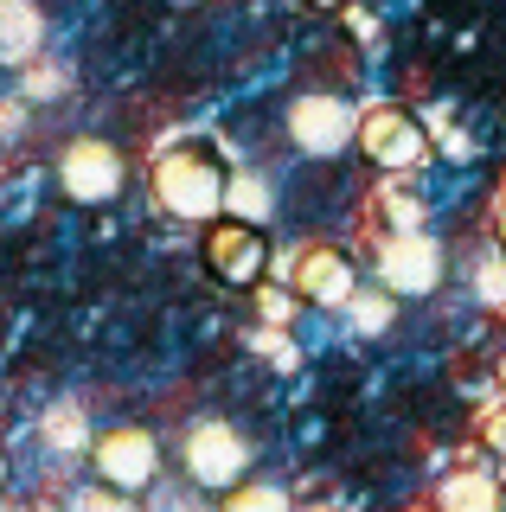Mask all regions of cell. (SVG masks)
I'll return each instance as SVG.
<instances>
[{"mask_svg": "<svg viewBox=\"0 0 506 512\" xmlns=\"http://www.w3.org/2000/svg\"><path fill=\"white\" fill-rule=\"evenodd\" d=\"M225 186H231V167L218 160L212 141H180V148L154 160V205L180 224L225 218Z\"/></svg>", "mask_w": 506, "mask_h": 512, "instance_id": "6da1fadb", "label": "cell"}, {"mask_svg": "<svg viewBox=\"0 0 506 512\" xmlns=\"http://www.w3.org/2000/svg\"><path fill=\"white\" fill-rule=\"evenodd\" d=\"M359 154L372 160L378 173H391V180H410V173L423 167L436 148H430V128L410 116L404 103H372L366 116H359Z\"/></svg>", "mask_w": 506, "mask_h": 512, "instance_id": "7a4b0ae2", "label": "cell"}, {"mask_svg": "<svg viewBox=\"0 0 506 512\" xmlns=\"http://www.w3.org/2000/svg\"><path fill=\"white\" fill-rule=\"evenodd\" d=\"M90 474H97V487H109L116 500L148 493L154 474H161V442H154V429H141V423L103 429V436L90 442Z\"/></svg>", "mask_w": 506, "mask_h": 512, "instance_id": "3957f363", "label": "cell"}, {"mask_svg": "<svg viewBox=\"0 0 506 512\" xmlns=\"http://www.w3.org/2000/svg\"><path fill=\"white\" fill-rule=\"evenodd\" d=\"M180 461H186V480L205 487V493H231V487H244V480H250V442H244V429L218 423V416L186 429Z\"/></svg>", "mask_w": 506, "mask_h": 512, "instance_id": "277c9868", "label": "cell"}, {"mask_svg": "<svg viewBox=\"0 0 506 512\" xmlns=\"http://www.w3.org/2000/svg\"><path fill=\"white\" fill-rule=\"evenodd\" d=\"M205 269H212L225 288H263L270 282V237L257 224H237V218H212L205 224Z\"/></svg>", "mask_w": 506, "mask_h": 512, "instance_id": "5b68a950", "label": "cell"}, {"mask_svg": "<svg viewBox=\"0 0 506 512\" xmlns=\"http://www.w3.org/2000/svg\"><path fill=\"white\" fill-rule=\"evenodd\" d=\"M58 186L77 205H109L122 186H129V160H122L116 141L103 135H77L65 154H58Z\"/></svg>", "mask_w": 506, "mask_h": 512, "instance_id": "8992f818", "label": "cell"}, {"mask_svg": "<svg viewBox=\"0 0 506 512\" xmlns=\"http://www.w3.org/2000/svg\"><path fill=\"white\" fill-rule=\"evenodd\" d=\"M442 276H449V256H442V244L430 231L417 237H385V250H378V282H385V295H436Z\"/></svg>", "mask_w": 506, "mask_h": 512, "instance_id": "52a82bcc", "label": "cell"}, {"mask_svg": "<svg viewBox=\"0 0 506 512\" xmlns=\"http://www.w3.org/2000/svg\"><path fill=\"white\" fill-rule=\"evenodd\" d=\"M353 135H359V116L340 96H302V103H289V141L308 160H340L353 148Z\"/></svg>", "mask_w": 506, "mask_h": 512, "instance_id": "ba28073f", "label": "cell"}, {"mask_svg": "<svg viewBox=\"0 0 506 512\" xmlns=\"http://www.w3.org/2000/svg\"><path fill=\"white\" fill-rule=\"evenodd\" d=\"M289 288H295V301H314V308H346V301L359 295L353 256L334 250V244H302V250H289Z\"/></svg>", "mask_w": 506, "mask_h": 512, "instance_id": "9c48e42d", "label": "cell"}, {"mask_svg": "<svg viewBox=\"0 0 506 512\" xmlns=\"http://www.w3.org/2000/svg\"><path fill=\"white\" fill-rule=\"evenodd\" d=\"M430 512H506L500 474H487V468H455V474H442Z\"/></svg>", "mask_w": 506, "mask_h": 512, "instance_id": "30bf717a", "label": "cell"}, {"mask_svg": "<svg viewBox=\"0 0 506 512\" xmlns=\"http://www.w3.org/2000/svg\"><path fill=\"white\" fill-rule=\"evenodd\" d=\"M45 45V13L33 0H0V64H26Z\"/></svg>", "mask_w": 506, "mask_h": 512, "instance_id": "8fae6325", "label": "cell"}, {"mask_svg": "<svg viewBox=\"0 0 506 512\" xmlns=\"http://www.w3.org/2000/svg\"><path fill=\"white\" fill-rule=\"evenodd\" d=\"M378 224H385V237H417L430 224V205L410 180H385L378 186Z\"/></svg>", "mask_w": 506, "mask_h": 512, "instance_id": "7c38bea8", "label": "cell"}, {"mask_svg": "<svg viewBox=\"0 0 506 512\" xmlns=\"http://www.w3.org/2000/svg\"><path fill=\"white\" fill-rule=\"evenodd\" d=\"M270 212H276V186L263 180V173H231V186H225V218H237V224H270Z\"/></svg>", "mask_w": 506, "mask_h": 512, "instance_id": "4fadbf2b", "label": "cell"}, {"mask_svg": "<svg viewBox=\"0 0 506 512\" xmlns=\"http://www.w3.org/2000/svg\"><path fill=\"white\" fill-rule=\"evenodd\" d=\"M225 512H295V506H289L282 487H270V480H244V487L225 493Z\"/></svg>", "mask_w": 506, "mask_h": 512, "instance_id": "5bb4252c", "label": "cell"}, {"mask_svg": "<svg viewBox=\"0 0 506 512\" xmlns=\"http://www.w3.org/2000/svg\"><path fill=\"white\" fill-rule=\"evenodd\" d=\"M295 308H302V301H295V288H289V282H263V288H257V314H263V327H289Z\"/></svg>", "mask_w": 506, "mask_h": 512, "instance_id": "9a60e30c", "label": "cell"}, {"mask_svg": "<svg viewBox=\"0 0 506 512\" xmlns=\"http://www.w3.org/2000/svg\"><path fill=\"white\" fill-rule=\"evenodd\" d=\"M346 308H353L359 333H385V327H391V295H366V288H359V295L346 301Z\"/></svg>", "mask_w": 506, "mask_h": 512, "instance_id": "2e32d148", "label": "cell"}, {"mask_svg": "<svg viewBox=\"0 0 506 512\" xmlns=\"http://www.w3.org/2000/svg\"><path fill=\"white\" fill-rule=\"evenodd\" d=\"M481 295L494 301V308H506V256H494V263L481 269Z\"/></svg>", "mask_w": 506, "mask_h": 512, "instance_id": "e0dca14e", "label": "cell"}, {"mask_svg": "<svg viewBox=\"0 0 506 512\" xmlns=\"http://www.w3.org/2000/svg\"><path fill=\"white\" fill-rule=\"evenodd\" d=\"M481 442L494 455H506V410H481Z\"/></svg>", "mask_w": 506, "mask_h": 512, "instance_id": "ac0fdd59", "label": "cell"}, {"mask_svg": "<svg viewBox=\"0 0 506 512\" xmlns=\"http://www.w3.org/2000/svg\"><path fill=\"white\" fill-rule=\"evenodd\" d=\"M257 346H263V352H270V359L282 365V372H289V365H295V346H289V340H282V333H270V327H263V333H257Z\"/></svg>", "mask_w": 506, "mask_h": 512, "instance_id": "d6986e66", "label": "cell"}, {"mask_svg": "<svg viewBox=\"0 0 506 512\" xmlns=\"http://www.w3.org/2000/svg\"><path fill=\"white\" fill-rule=\"evenodd\" d=\"M77 512H122V500L109 487H90V493H77Z\"/></svg>", "mask_w": 506, "mask_h": 512, "instance_id": "ffe728a7", "label": "cell"}, {"mask_svg": "<svg viewBox=\"0 0 506 512\" xmlns=\"http://www.w3.org/2000/svg\"><path fill=\"white\" fill-rule=\"evenodd\" d=\"M346 32H359V39H378V20H372V13H359V7H346Z\"/></svg>", "mask_w": 506, "mask_h": 512, "instance_id": "44dd1931", "label": "cell"}, {"mask_svg": "<svg viewBox=\"0 0 506 512\" xmlns=\"http://www.w3.org/2000/svg\"><path fill=\"white\" fill-rule=\"evenodd\" d=\"M494 231H500V250H506V199H500V212H494Z\"/></svg>", "mask_w": 506, "mask_h": 512, "instance_id": "7402d4cb", "label": "cell"}, {"mask_svg": "<svg viewBox=\"0 0 506 512\" xmlns=\"http://www.w3.org/2000/svg\"><path fill=\"white\" fill-rule=\"evenodd\" d=\"M308 7H353V0H308Z\"/></svg>", "mask_w": 506, "mask_h": 512, "instance_id": "603a6c76", "label": "cell"}]
</instances>
